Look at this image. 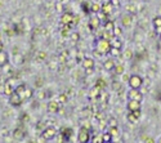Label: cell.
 Segmentation results:
<instances>
[{"label":"cell","instance_id":"cell-1","mask_svg":"<svg viewBox=\"0 0 161 143\" xmlns=\"http://www.w3.org/2000/svg\"><path fill=\"white\" fill-rule=\"evenodd\" d=\"M112 45H111V41L107 40L104 37H99L97 40V50L103 56V54H110V50H111Z\"/></svg>","mask_w":161,"mask_h":143},{"label":"cell","instance_id":"cell-2","mask_svg":"<svg viewBox=\"0 0 161 143\" xmlns=\"http://www.w3.org/2000/svg\"><path fill=\"white\" fill-rule=\"evenodd\" d=\"M128 85L129 88H134V89H141L143 85V79L137 75V74H131L129 76V80H128Z\"/></svg>","mask_w":161,"mask_h":143},{"label":"cell","instance_id":"cell-3","mask_svg":"<svg viewBox=\"0 0 161 143\" xmlns=\"http://www.w3.org/2000/svg\"><path fill=\"white\" fill-rule=\"evenodd\" d=\"M90 132L89 129L85 126H81L79 129V133H77V142L79 143H88L90 142Z\"/></svg>","mask_w":161,"mask_h":143},{"label":"cell","instance_id":"cell-4","mask_svg":"<svg viewBox=\"0 0 161 143\" xmlns=\"http://www.w3.org/2000/svg\"><path fill=\"white\" fill-rule=\"evenodd\" d=\"M23 102H25L23 98L16 92V90L9 96V103H10V106H13V107H19Z\"/></svg>","mask_w":161,"mask_h":143},{"label":"cell","instance_id":"cell-5","mask_svg":"<svg viewBox=\"0 0 161 143\" xmlns=\"http://www.w3.org/2000/svg\"><path fill=\"white\" fill-rule=\"evenodd\" d=\"M126 96H128V99H136V101H139V102H142V99H143V94H142V92H141V89L130 88V89L128 90Z\"/></svg>","mask_w":161,"mask_h":143},{"label":"cell","instance_id":"cell-6","mask_svg":"<svg viewBox=\"0 0 161 143\" xmlns=\"http://www.w3.org/2000/svg\"><path fill=\"white\" fill-rule=\"evenodd\" d=\"M42 137L43 139H47V140H50V139H54L57 137V130H56V128H53V126H49V128H45L43 133H42Z\"/></svg>","mask_w":161,"mask_h":143},{"label":"cell","instance_id":"cell-7","mask_svg":"<svg viewBox=\"0 0 161 143\" xmlns=\"http://www.w3.org/2000/svg\"><path fill=\"white\" fill-rule=\"evenodd\" d=\"M141 119V110H136V111H128L126 115V120L130 124H137Z\"/></svg>","mask_w":161,"mask_h":143},{"label":"cell","instance_id":"cell-8","mask_svg":"<svg viewBox=\"0 0 161 143\" xmlns=\"http://www.w3.org/2000/svg\"><path fill=\"white\" fill-rule=\"evenodd\" d=\"M94 64H96V62H94V59H93L92 57H85L83 59V67L85 69V71L90 72L93 69H94Z\"/></svg>","mask_w":161,"mask_h":143},{"label":"cell","instance_id":"cell-9","mask_svg":"<svg viewBox=\"0 0 161 143\" xmlns=\"http://www.w3.org/2000/svg\"><path fill=\"white\" fill-rule=\"evenodd\" d=\"M114 8H115V5L112 4V2L110 0V2H107V3H103V4H102L101 13H103V14H106V16H108V14H111V13L114 12Z\"/></svg>","mask_w":161,"mask_h":143},{"label":"cell","instance_id":"cell-10","mask_svg":"<svg viewBox=\"0 0 161 143\" xmlns=\"http://www.w3.org/2000/svg\"><path fill=\"white\" fill-rule=\"evenodd\" d=\"M133 14L131 13H125V14L121 17V25H123V27H130L131 23H133Z\"/></svg>","mask_w":161,"mask_h":143},{"label":"cell","instance_id":"cell-11","mask_svg":"<svg viewBox=\"0 0 161 143\" xmlns=\"http://www.w3.org/2000/svg\"><path fill=\"white\" fill-rule=\"evenodd\" d=\"M126 108L128 111H136V110H141V102L136 101V99H129L126 103Z\"/></svg>","mask_w":161,"mask_h":143},{"label":"cell","instance_id":"cell-12","mask_svg":"<svg viewBox=\"0 0 161 143\" xmlns=\"http://www.w3.org/2000/svg\"><path fill=\"white\" fill-rule=\"evenodd\" d=\"M12 80H8V81H5V84L3 85V93L5 94V96H10L13 92H14V89H16V86L13 85L12 83H10Z\"/></svg>","mask_w":161,"mask_h":143},{"label":"cell","instance_id":"cell-13","mask_svg":"<svg viewBox=\"0 0 161 143\" xmlns=\"http://www.w3.org/2000/svg\"><path fill=\"white\" fill-rule=\"evenodd\" d=\"M61 103L58 102V101H50L49 103H48V111L50 112V113H56V112H58V110H59V106Z\"/></svg>","mask_w":161,"mask_h":143},{"label":"cell","instance_id":"cell-14","mask_svg":"<svg viewBox=\"0 0 161 143\" xmlns=\"http://www.w3.org/2000/svg\"><path fill=\"white\" fill-rule=\"evenodd\" d=\"M74 16L72 14H70V13H63L62 14V17H61V22L64 25V26H69V25H71L72 22H74Z\"/></svg>","mask_w":161,"mask_h":143},{"label":"cell","instance_id":"cell-15","mask_svg":"<svg viewBox=\"0 0 161 143\" xmlns=\"http://www.w3.org/2000/svg\"><path fill=\"white\" fill-rule=\"evenodd\" d=\"M9 63V56L5 50H0V67H4Z\"/></svg>","mask_w":161,"mask_h":143},{"label":"cell","instance_id":"cell-16","mask_svg":"<svg viewBox=\"0 0 161 143\" xmlns=\"http://www.w3.org/2000/svg\"><path fill=\"white\" fill-rule=\"evenodd\" d=\"M115 66H116V63H115V61L112 58L106 59L104 63H103V67H104L106 71H114L115 70Z\"/></svg>","mask_w":161,"mask_h":143},{"label":"cell","instance_id":"cell-17","mask_svg":"<svg viewBox=\"0 0 161 143\" xmlns=\"http://www.w3.org/2000/svg\"><path fill=\"white\" fill-rule=\"evenodd\" d=\"M89 22H90V27L92 29H97V27H99V25H101V18H99V16L94 14V16L90 17Z\"/></svg>","mask_w":161,"mask_h":143},{"label":"cell","instance_id":"cell-18","mask_svg":"<svg viewBox=\"0 0 161 143\" xmlns=\"http://www.w3.org/2000/svg\"><path fill=\"white\" fill-rule=\"evenodd\" d=\"M152 25H153V29L156 30V32L158 34L161 31V16H156L152 19Z\"/></svg>","mask_w":161,"mask_h":143},{"label":"cell","instance_id":"cell-19","mask_svg":"<svg viewBox=\"0 0 161 143\" xmlns=\"http://www.w3.org/2000/svg\"><path fill=\"white\" fill-rule=\"evenodd\" d=\"M111 45H112L114 48H117V49H123V43H121V40L119 39V36H114V37H112Z\"/></svg>","mask_w":161,"mask_h":143},{"label":"cell","instance_id":"cell-20","mask_svg":"<svg viewBox=\"0 0 161 143\" xmlns=\"http://www.w3.org/2000/svg\"><path fill=\"white\" fill-rule=\"evenodd\" d=\"M102 4L99 3H92L90 4V13H101Z\"/></svg>","mask_w":161,"mask_h":143},{"label":"cell","instance_id":"cell-21","mask_svg":"<svg viewBox=\"0 0 161 143\" xmlns=\"http://www.w3.org/2000/svg\"><path fill=\"white\" fill-rule=\"evenodd\" d=\"M115 26H116V25H115L114 22L107 21V22H104V30H106V31H112V32H114Z\"/></svg>","mask_w":161,"mask_h":143},{"label":"cell","instance_id":"cell-22","mask_svg":"<svg viewBox=\"0 0 161 143\" xmlns=\"http://www.w3.org/2000/svg\"><path fill=\"white\" fill-rule=\"evenodd\" d=\"M102 139H103V142L111 143L114 140V137L111 135V133H104V134H102Z\"/></svg>","mask_w":161,"mask_h":143},{"label":"cell","instance_id":"cell-23","mask_svg":"<svg viewBox=\"0 0 161 143\" xmlns=\"http://www.w3.org/2000/svg\"><path fill=\"white\" fill-rule=\"evenodd\" d=\"M120 52H121V49H117V48H111V50H110V54L112 56V57H117V56H120Z\"/></svg>","mask_w":161,"mask_h":143},{"label":"cell","instance_id":"cell-24","mask_svg":"<svg viewBox=\"0 0 161 143\" xmlns=\"http://www.w3.org/2000/svg\"><path fill=\"white\" fill-rule=\"evenodd\" d=\"M121 34H123L121 27H119V26H115V29H114V35H115V36H121Z\"/></svg>","mask_w":161,"mask_h":143},{"label":"cell","instance_id":"cell-25","mask_svg":"<svg viewBox=\"0 0 161 143\" xmlns=\"http://www.w3.org/2000/svg\"><path fill=\"white\" fill-rule=\"evenodd\" d=\"M108 126H117V120L115 118H111V120L108 123Z\"/></svg>","mask_w":161,"mask_h":143},{"label":"cell","instance_id":"cell-26","mask_svg":"<svg viewBox=\"0 0 161 143\" xmlns=\"http://www.w3.org/2000/svg\"><path fill=\"white\" fill-rule=\"evenodd\" d=\"M115 71L117 72V74H123V71H124V69H123V66H115Z\"/></svg>","mask_w":161,"mask_h":143},{"label":"cell","instance_id":"cell-27","mask_svg":"<svg viewBox=\"0 0 161 143\" xmlns=\"http://www.w3.org/2000/svg\"><path fill=\"white\" fill-rule=\"evenodd\" d=\"M124 57H125L126 59H130V58L133 57V54H131V52H130V50H126V52H125V56H124Z\"/></svg>","mask_w":161,"mask_h":143},{"label":"cell","instance_id":"cell-28","mask_svg":"<svg viewBox=\"0 0 161 143\" xmlns=\"http://www.w3.org/2000/svg\"><path fill=\"white\" fill-rule=\"evenodd\" d=\"M71 39H72V40H75V41H77V40H79V34H77V32H74V34L71 35Z\"/></svg>","mask_w":161,"mask_h":143},{"label":"cell","instance_id":"cell-29","mask_svg":"<svg viewBox=\"0 0 161 143\" xmlns=\"http://www.w3.org/2000/svg\"><path fill=\"white\" fill-rule=\"evenodd\" d=\"M143 142H150V143H153V142H155V139H152V138H146V139H143Z\"/></svg>","mask_w":161,"mask_h":143},{"label":"cell","instance_id":"cell-30","mask_svg":"<svg viewBox=\"0 0 161 143\" xmlns=\"http://www.w3.org/2000/svg\"><path fill=\"white\" fill-rule=\"evenodd\" d=\"M59 99H61V102H66V99H67V98H66V96H64V94H62V96L59 97Z\"/></svg>","mask_w":161,"mask_h":143},{"label":"cell","instance_id":"cell-31","mask_svg":"<svg viewBox=\"0 0 161 143\" xmlns=\"http://www.w3.org/2000/svg\"><path fill=\"white\" fill-rule=\"evenodd\" d=\"M157 142H158V143H161V137H160V138L157 139Z\"/></svg>","mask_w":161,"mask_h":143},{"label":"cell","instance_id":"cell-32","mask_svg":"<svg viewBox=\"0 0 161 143\" xmlns=\"http://www.w3.org/2000/svg\"><path fill=\"white\" fill-rule=\"evenodd\" d=\"M158 36H160V39H161V31H160V32H158Z\"/></svg>","mask_w":161,"mask_h":143}]
</instances>
